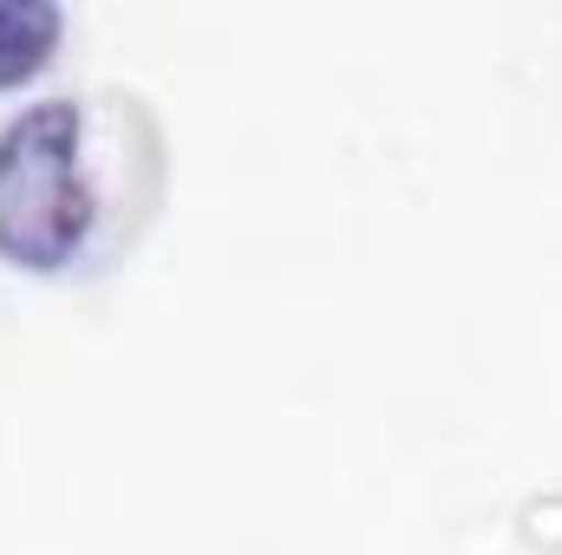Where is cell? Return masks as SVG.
<instances>
[{"mask_svg": "<svg viewBox=\"0 0 562 555\" xmlns=\"http://www.w3.org/2000/svg\"><path fill=\"white\" fill-rule=\"evenodd\" d=\"M164 138L138 92H46L0 125V256L20 269H72L144 223Z\"/></svg>", "mask_w": 562, "mask_h": 555, "instance_id": "cell-1", "label": "cell"}, {"mask_svg": "<svg viewBox=\"0 0 562 555\" xmlns=\"http://www.w3.org/2000/svg\"><path fill=\"white\" fill-rule=\"evenodd\" d=\"M59 39V7L53 0H0V79L33 72Z\"/></svg>", "mask_w": 562, "mask_h": 555, "instance_id": "cell-2", "label": "cell"}]
</instances>
